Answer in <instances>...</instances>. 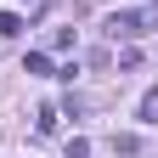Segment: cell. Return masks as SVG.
<instances>
[{
  "label": "cell",
  "mask_w": 158,
  "mask_h": 158,
  "mask_svg": "<svg viewBox=\"0 0 158 158\" xmlns=\"http://www.w3.org/2000/svg\"><path fill=\"white\" fill-rule=\"evenodd\" d=\"M113 152H124V158H135V152H141V135H113Z\"/></svg>",
  "instance_id": "obj_5"
},
{
  "label": "cell",
  "mask_w": 158,
  "mask_h": 158,
  "mask_svg": "<svg viewBox=\"0 0 158 158\" xmlns=\"http://www.w3.org/2000/svg\"><path fill=\"white\" fill-rule=\"evenodd\" d=\"M23 73H34V79H56V68H51L45 51H28V56H23Z\"/></svg>",
  "instance_id": "obj_2"
},
{
  "label": "cell",
  "mask_w": 158,
  "mask_h": 158,
  "mask_svg": "<svg viewBox=\"0 0 158 158\" xmlns=\"http://www.w3.org/2000/svg\"><path fill=\"white\" fill-rule=\"evenodd\" d=\"M102 28H107V40H135V34L158 28V6H152V11H113Z\"/></svg>",
  "instance_id": "obj_1"
},
{
  "label": "cell",
  "mask_w": 158,
  "mask_h": 158,
  "mask_svg": "<svg viewBox=\"0 0 158 158\" xmlns=\"http://www.w3.org/2000/svg\"><path fill=\"white\" fill-rule=\"evenodd\" d=\"M68 158H90V141H85V135H73V141H68Z\"/></svg>",
  "instance_id": "obj_8"
},
{
  "label": "cell",
  "mask_w": 158,
  "mask_h": 158,
  "mask_svg": "<svg viewBox=\"0 0 158 158\" xmlns=\"http://www.w3.org/2000/svg\"><path fill=\"white\" fill-rule=\"evenodd\" d=\"M56 118H62V113H56V107L45 102V107H40V113H34V130H40V135H51V130H56Z\"/></svg>",
  "instance_id": "obj_3"
},
{
  "label": "cell",
  "mask_w": 158,
  "mask_h": 158,
  "mask_svg": "<svg viewBox=\"0 0 158 158\" xmlns=\"http://www.w3.org/2000/svg\"><path fill=\"white\" fill-rule=\"evenodd\" d=\"M17 6H23V0H17ZM28 6H34V0H28Z\"/></svg>",
  "instance_id": "obj_9"
},
{
  "label": "cell",
  "mask_w": 158,
  "mask_h": 158,
  "mask_svg": "<svg viewBox=\"0 0 158 158\" xmlns=\"http://www.w3.org/2000/svg\"><path fill=\"white\" fill-rule=\"evenodd\" d=\"M135 113H141V124H158V90H147V96H141V107H135Z\"/></svg>",
  "instance_id": "obj_4"
},
{
  "label": "cell",
  "mask_w": 158,
  "mask_h": 158,
  "mask_svg": "<svg viewBox=\"0 0 158 158\" xmlns=\"http://www.w3.org/2000/svg\"><path fill=\"white\" fill-rule=\"evenodd\" d=\"M0 34L17 40V34H23V17H17V11H0Z\"/></svg>",
  "instance_id": "obj_6"
},
{
  "label": "cell",
  "mask_w": 158,
  "mask_h": 158,
  "mask_svg": "<svg viewBox=\"0 0 158 158\" xmlns=\"http://www.w3.org/2000/svg\"><path fill=\"white\" fill-rule=\"evenodd\" d=\"M51 51H73V28H56L51 34Z\"/></svg>",
  "instance_id": "obj_7"
}]
</instances>
